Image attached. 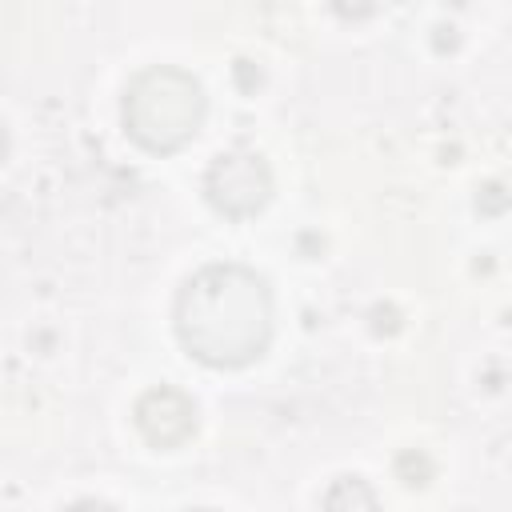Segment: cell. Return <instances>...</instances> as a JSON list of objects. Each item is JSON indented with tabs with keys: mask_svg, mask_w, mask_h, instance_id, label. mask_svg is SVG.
I'll list each match as a JSON object with an SVG mask.
<instances>
[{
	"mask_svg": "<svg viewBox=\"0 0 512 512\" xmlns=\"http://www.w3.org/2000/svg\"><path fill=\"white\" fill-rule=\"evenodd\" d=\"M176 316L180 340L208 364H244L268 340V296L244 268H208L188 280Z\"/></svg>",
	"mask_w": 512,
	"mask_h": 512,
	"instance_id": "cell-1",
	"label": "cell"
},
{
	"mask_svg": "<svg viewBox=\"0 0 512 512\" xmlns=\"http://www.w3.org/2000/svg\"><path fill=\"white\" fill-rule=\"evenodd\" d=\"M196 120L200 88L180 72H148L124 104V124L144 148H176L196 132Z\"/></svg>",
	"mask_w": 512,
	"mask_h": 512,
	"instance_id": "cell-2",
	"label": "cell"
}]
</instances>
